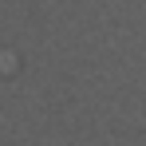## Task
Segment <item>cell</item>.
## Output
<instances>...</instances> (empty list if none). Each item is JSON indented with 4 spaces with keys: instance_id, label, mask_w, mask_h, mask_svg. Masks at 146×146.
<instances>
[]
</instances>
